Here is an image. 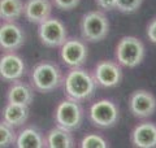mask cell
<instances>
[{
    "mask_svg": "<svg viewBox=\"0 0 156 148\" xmlns=\"http://www.w3.org/2000/svg\"><path fill=\"white\" fill-rule=\"evenodd\" d=\"M16 147L18 148H42L46 147L42 134L35 127H26L18 132Z\"/></svg>",
    "mask_w": 156,
    "mask_h": 148,
    "instance_id": "ac0fdd59",
    "label": "cell"
},
{
    "mask_svg": "<svg viewBox=\"0 0 156 148\" xmlns=\"http://www.w3.org/2000/svg\"><path fill=\"white\" fill-rule=\"evenodd\" d=\"M34 99V93L30 86L21 81H13L7 90V101L21 105H30Z\"/></svg>",
    "mask_w": 156,
    "mask_h": 148,
    "instance_id": "9a60e30c",
    "label": "cell"
},
{
    "mask_svg": "<svg viewBox=\"0 0 156 148\" xmlns=\"http://www.w3.org/2000/svg\"><path fill=\"white\" fill-rule=\"evenodd\" d=\"M38 37L47 47H61L68 39V33L60 19L50 17L38 26Z\"/></svg>",
    "mask_w": 156,
    "mask_h": 148,
    "instance_id": "52a82bcc",
    "label": "cell"
},
{
    "mask_svg": "<svg viewBox=\"0 0 156 148\" xmlns=\"http://www.w3.org/2000/svg\"><path fill=\"white\" fill-rule=\"evenodd\" d=\"M44 143L48 148H72L74 144V139L69 130L57 126L48 131L44 138Z\"/></svg>",
    "mask_w": 156,
    "mask_h": 148,
    "instance_id": "e0dca14e",
    "label": "cell"
},
{
    "mask_svg": "<svg viewBox=\"0 0 156 148\" xmlns=\"http://www.w3.org/2000/svg\"><path fill=\"white\" fill-rule=\"evenodd\" d=\"M13 127L14 126L9 125V123L5 122L4 120H2V122H0V147L2 148L16 144L17 134Z\"/></svg>",
    "mask_w": 156,
    "mask_h": 148,
    "instance_id": "ffe728a7",
    "label": "cell"
},
{
    "mask_svg": "<svg viewBox=\"0 0 156 148\" xmlns=\"http://www.w3.org/2000/svg\"><path fill=\"white\" fill-rule=\"evenodd\" d=\"M89 49L83 41L78 38H69L60 47V57L69 68H80L85 64Z\"/></svg>",
    "mask_w": 156,
    "mask_h": 148,
    "instance_id": "ba28073f",
    "label": "cell"
},
{
    "mask_svg": "<svg viewBox=\"0 0 156 148\" xmlns=\"http://www.w3.org/2000/svg\"><path fill=\"white\" fill-rule=\"evenodd\" d=\"M80 146L82 148H107L108 143L103 136L98 134H87L86 136L82 138Z\"/></svg>",
    "mask_w": 156,
    "mask_h": 148,
    "instance_id": "44dd1931",
    "label": "cell"
},
{
    "mask_svg": "<svg viewBox=\"0 0 156 148\" xmlns=\"http://www.w3.org/2000/svg\"><path fill=\"white\" fill-rule=\"evenodd\" d=\"M130 112L138 118H147L154 115L156 109V99L146 90H136L129 97Z\"/></svg>",
    "mask_w": 156,
    "mask_h": 148,
    "instance_id": "8fae6325",
    "label": "cell"
},
{
    "mask_svg": "<svg viewBox=\"0 0 156 148\" xmlns=\"http://www.w3.org/2000/svg\"><path fill=\"white\" fill-rule=\"evenodd\" d=\"M25 31L14 21H4L0 26V47L5 51H16L25 43Z\"/></svg>",
    "mask_w": 156,
    "mask_h": 148,
    "instance_id": "30bf717a",
    "label": "cell"
},
{
    "mask_svg": "<svg viewBox=\"0 0 156 148\" xmlns=\"http://www.w3.org/2000/svg\"><path fill=\"white\" fill-rule=\"evenodd\" d=\"M80 30L83 39H86L87 42L96 43L103 41L108 35L109 21L103 12L90 11L81 18Z\"/></svg>",
    "mask_w": 156,
    "mask_h": 148,
    "instance_id": "3957f363",
    "label": "cell"
},
{
    "mask_svg": "<svg viewBox=\"0 0 156 148\" xmlns=\"http://www.w3.org/2000/svg\"><path fill=\"white\" fill-rule=\"evenodd\" d=\"M143 0H117L116 9L122 13H133L142 5Z\"/></svg>",
    "mask_w": 156,
    "mask_h": 148,
    "instance_id": "7402d4cb",
    "label": "cell"
},
{
    "mask_svg": "<svg viewBox=\"0 0 156 148\" xmlns=\"http://www.w3.org/2000/svg\"><path fill=\"white\" fill-rule=\"evenodd\" d=\"M83 118V109L80 105V101L73 99H65L58 103L55 111V122L57 126L66 130H76L81 126Z\"/></svg>",
    "mask_w": 156,
    "mask_h": 148,
    "instance_id": "5b68a950",
    "label": "cell"
},
{
    "mask_svg": "<svg viewBox=\"0 0 156 148\" xmlns=\"http://www.w3.org/2000/svg\"><path fill=\"white\" fill-rule=\"evenodd\" d=\"M25 4L21 0H0V17L4 21H14L23 14Z\"/></svg>",
    "mask_w": 156,
    "mask_h": 148,
    "instance_id": "d6986e66",
    "label": "cell"
},
{
    "mask_svg": "<svg viewBox=\"0 0 156 148\" xmlns=\"http://www.w3.org/2000/svg\"><path fill=\"white\" fill-rule=\"evenodd\" d=\"M94 78L101 87H115L122 79V70L120 64L111 60H103L96 64Z\"/></svg>",
    "mask_w": 156,
    "mask_h": 148,
    "instance_id": "9c48e42d",
    "label": "cell"
},
{
    "mask_svg": "<svg viewBox=\"0 0 156 148\" xmlns=\"http://www.w3.org/2000/svg\"><path fill=\"white\" fill-rule=\"evenodd\" d=\"M147 37L152 43L156 44V17L148 23L147 26Z\"/></svg>",
    "mask_w": 156,
    "mask_h": 148,
    "instance_id": "d4e9b609",
    "label": "cell"
},
{
    "mask_svg": "<svg viewBox=\"0 0 156 148\" xmlns=\"http://www.w3.org/2000/svg\"><path fill=\"white\" fill-rule=\"evenodd\" d=\"M52 2L61 11H72L80 5L81 0H52Z\"/></svg>",
    "mask_w": 156,
    "mask_h": 148,
    "instance_id": "603a6c76",
    "label": "cell"
},
{
    "mask_svg": "<svg viewBox=\"0 0 156 148\" xmlns=\"http://www.w3.org/2000/svg\"><path fill=\"white\" fill-rule=\"evenodd\" d=\"M31 82L39 92H51L62 83L61 70L51 61L38 62L31 70Z\"/></svg>",
    "mask_w": 156,
    "mask_h": 148,
    "instance_id": "7a4b0ae2",
    "label": "cell"
},
{
    "mask_svg": "<svg viewBox=\"0 0 156 148\" xmlns=\"http://www.w3.org/2000/svg\"><path fill=\"white\" fill-rule=\"evenodd\" d=\"M131 144L138 148L156 147V125L152 122H143L136 125L130 135Z\"/></svg>",
    "mask_w": 156,
    "mask_h": 148,
    "instance_id": "4fadbf2b",
    "label": "cell"
},
{
    "mask_svg": "<svg viewBox=\"0 0 156 148\" xmlns=\"http://www.w3.org/2000/svg\"><path fill=\"white\" fill-rule=\"evenodd\" d=\"M96 81L94 74H90L85 69L72 68V70L68 72L64 79V88L66 97L73 99L77 101L87 100L92 96L95 91Z\"/></svg>",
    "mask_w": 156,
    "mask_h": 148,
    "instance_id": "6da1fadb",
    "label": "cell"
},
{
    "mask_svg": "<svg viewBox=\"0 0 156 148\" xmlns=\"http://www.w3.org/2000/svg\"><path fill=\"white\" fill-rule=\"evenodd\" d=\"M98 7L104 9V11H111V9L116 8V2L117 0H95Z\"/></svg>",
    "mask_w": 156,
    "mask_h": 148,
    "instance_id": "cb8c5ba5",
    "label": "cell"
},
{
    "mask_svg": "<svg viewBox=\"0 0 156 148\" xmlns=\"http://www.w3.org/2000/svg\"><path fill=\"white\" fill-rule=\"evenodd\" d=\"M25 69L23 60L13 51H8L0 58V76L7 82L20 79L25 73Z\"/></svg>",
    "mask_w": 156,
    "mask_h": 148,
    "instance_id": "7c38bea8",
    "label": "cell"
},
{
    "mask_svg": "<svg viewBox=\"0 0 156 148\" xmlns=\"http://www.w3.org/2000/svg\"><path fill=\"white\" fill-rule=\"evenodd\" d=\"M116 58L125 68L138 66L144 58V44L135 37H124L116 47Z\"/></svg>",
    "mask_w": 156,
    "mask_h": 148,
    "instance_id": "277c9868",
    "label": "cell"
},
{
    "mask_svg": "<svg viewBox=\"0 0 156 148\" xmlns=\"http://www.w3.org/2000/svg\"><path fill=\"white\" fill-rule=\"evenodd\" d=\"M89 117L90 121L98 127H103V129L111 127L120 118L119 107L112 100L101 99V100H98L90 107Z\"/></svg>",
    "mask_w": 156,
    "mask_h": 148,
    "instance_id": "8992f818",
    "label": "cell"
},
{
    "mask_svg": "<svg viewBox=\"0 0 156 148\" xmlns=\"http://www.w3.org/2000/svg\"><path fill=\"white\" fill-rule=\"evenodd\" d=\"M52 4L50 0H26L23 14L29 22L41 25L51 17Z\"/></svg>",
    "mask_w": 156,
    "mask_h": 148,
    "instance_id": "5bb4252c",
    "label": "cell"
},
{
    "mask_svg": "<svg viewBox=\"0 0 156 148\" xmlns=\"http://www.w3.org/2000/svg\"><path fill=\"white\" fill-rule=\"evenodd\" d=\"M3 120L14 127H20L27 121L29 118V105L7 103L2 113Z\"/></svg>",
    "mask_w": 156,
    "mask_h": 148,
    "instance_id": "2e32d148",
    "label": "cell"
}]
</instances>
